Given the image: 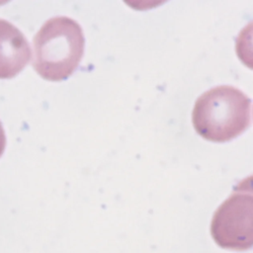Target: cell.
Returning a JSON list of instances; mask_svg holds the SVG:
<instances>
[{"label": "cell", "instance_id": "6da1fadb", "mask_svg": "<svg viewBox=\"0 0 253 253\" xmlns=\"http://www.w3.org/2000/svg\"><path fill=\"white\" fill-rule=\"evenodd\" d=\"M81 26L73 19L56 16L43 23L33 40V66L43 78L61 81L78 67L84 53Z\"/></svg>", "mask_w": 253, "mask_h": 253}, {"label": "cell", "instance_id": "7a4b0ae2", "mask_svg": "<svg viewBox=\"0 0 253 253\" xmlns=\"http://www.w3.org/2000/svg\"><path fill=\"white\" fill-rule=\"evenodd\" d=\"M192 122L196 131L205 139L213 142L228 141L250 126L251 100L235 87H213L197 99Z\"/></svg>", "mask_w": 253, "mask_h": 253}, {"label": "cell", "instance_id": "3957f363", "mask_svg": "<svg viewBox=\"0 0 253 253\" xmlns=\"http://www.w3.org/2000/svg\"><path fill=\"white\" fill-rule=\"evenodd\" d=\"M250 181L251 178L242 181L212 216L211 233L221 248L242 251L253 244V195Z\"/></svg>", "mask_w": 253, "mask_h": 253}, {"label": "cell", "instance_id": "277c9868", "mask_svg": "<svg viewBox=\"0 0 253 253\" xmlns=\"http://www.w3.org/2000/svg\"><path fill=\"white\" fill-rule=\"evenodd\" d=\"M31 47L24 34L0 18V78H12L30 61Z\"/></svg>", "mask_w": 253, "mask_h": 253}, {"label": "cell", "instance_id": "5b68a950", "mask_svg": "<svg viewBox=\"0 0 253 253\" xmlns=\"http://www.w3.org/2000/svg\"><path fill=\"white\" fill-rule=\"evenodd\" d=\"M5 144H6V136H5V132H4V128L2 126V124L0 122V156L2 155L4 148H5Z\"/></svg>", "mask_w": 253, "mask_h": 253}]
</instances>
